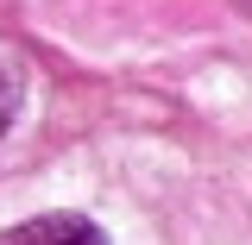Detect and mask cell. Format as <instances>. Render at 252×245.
<instances>
[{
	"instance_id": "obj_1",
	"label": "cell",
	"mask_w": 252,
	"mask_h": 245,
	"mask_svg": "<svg viewBox=\"0 0 252 245\" xmlns=\"http://www.w3.org/2000/svg\"><path fill=\"white\" fill-rule=\"evenodd\" d=\"M0 245H107V239H101V226L82 220V214H38V220L6 226Z\"/></svg>"
},
{
	"instance_id": "obj_2",
	"label": "cell",
	"mask_w": 252,
	"mask_h": 245,
	"mask_svg": "<svg viewBox=\"0 0 252 245\" xmlns=\"http://www.w3.org/2000/svg\"><path fill=\"white\" fill-rule=\"evenodd\" d=\"M19 88H26V76H19V63L6 57V44H0V132L13 126V113H19Z\"/></svg>"
},
{
	"instance_id": "obj_3",
	"label": "cell",
	"mask_w": 252,
	"mask_h": 245,
	"mask_svg": "<svg viewBox=\"0 0 252 245\" xmlns=\"http://www.w3.org/2000/svg\"><path fill=\"white\" fill-rule=\"evenodd\" d=\"M240 13H252V0H240Z\"/></svg>"
}]
</instances>
